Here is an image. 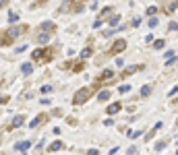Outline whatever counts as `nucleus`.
I'll use <instances>...</instances> for the list:
<instances>
[{"instance_id":"nucleus-1","label":"nucleus","mask_w":178,"mask_h":155,"mask_svg":"<svg viewBox=\"0 0 178 155\" xmlns=\"http://www.w3.org/2000/svg\"><path fill=\"white\" fill-rule=\"evenodd\" d=\"M25 27H27V25H23V27H10V29L4 33V37L0 39V46H8L15 37H19L21 33H25Z\"/></svg>"},{"instance_id":"nucleus-2","label":"nucleus","mask_w":178,"mask_h":155,"mask_svg":"<svg viewBox=\"0 0 178 155\" xmlns=\"http://www.w3.org/2000/svg\"><path fill=\"white\" fill-rule=\"evenodd\" d=\"M89 99H91V89H89V87H83V89H79L77 95L73 97V104H75V106H83V104L89 101Z\"/></svg>"},{"instance_id":"nucleus-3","label":"nucleus","mask_w":178,"mask_h":155,"mask_svg":"<svg viewBox=\"0 0 178 155\" xmlns=\"http://www.w3.org/2000/svg\"><path fill=\"white\" fill-rule=\"evenodd\" d=\"M52 50L48 48V50H35L33 54H31V60H42V62H46V60H52Z\"/></svg>"},{"instance_id":"nucleus-4","label":"nucleus","mask_w":178,"mask_h":155,"mask_svg":"<svg viewBox=\"0 0 178 155\" xmlns=\"http://www.w3.org/2000/svg\"><path fill=\"white\" fill-rule=\"evenodd\" d=\"M112 79H114V71H112V68H104L102 75L97 77V81H95V87H99L102 83H110Z\"/></svg>"},{"instance_id":"nucleus-5","label":"nucleus","mask_w":178,"mask_h":155,"mask_svg":"<svg viewBox=\"0 0 178 155\" xmlns=\"http://www.w3.org/2000/svg\"><path fill=\"white\" fill-rule=\"evenodd\" d=\"M124 50H127V39H116L108 54H110V56H116V54H120V52H124Z\"/></svg>"},{"instance_id":"nucleus-6","label":"nucleus","mask_w":178,"mask_h":155,"mask_svg":"<svg viewBox=\"0 0 178 155\" xmlns=\"http://www.w3.org/2000/svg\"><path fill=\"white\" fill-rule=\"evenodd\" d=\"M139 71H143V64H133V66L124 68V71H122V75H120L118 79H127V77H131V75H135V73H139Z\"/></svg>"},{"instance_id":"nucleus-7","label":"nucleus","mask_w":178,"mask_h":155,"mask_svg":"<svg viewBox=\"0 0 178 155\" xmlns=\"http://www.w3.org/2000/svg\"><path fill=\"white\" fill-rule=\"evenodd\" d=\"M120 110H122V104H120V101H114V104H110V106H108L106 114H108V116H114V114H118Z\"/></svg>"},{"instance_id":"nucleus-8","label":"nucleus","mask_w":178,"mask_h":155,"mask_svg":"<svg viewBox=\"0 0 178 155\" xmlns=\"http://www.w3.org/2000/svg\"><path fill=\"white\" fill-rule=\"evenodd\" d=\"M176 10H178V0H172L170 4L166 2V8H164V12H166V15H174Z\"/></svg>"},{"instance_id":"nucleus-9","label":"nucleus","mask_w":178,"mask_h":155,"mask_svg":"<svg viewBox=\"0 0 178 155\" xmlns=\"http://www.w3.org/2000/svg\"><path fill=\"white\" fill-rule=\"evenodd\" d=\"M46 120H48V116H46V114H40V116H35L33 120H31V124H29V126H31V128H38L40 124H44Z\"/></svg>"},{"instance_id":"nucleus-10","label":"nucleus","mask_w":178,"mask_h":155,"mask_svg":"<svg viewBox=\"0 0 178 155\" xmlns=\"http://www.w3.org/2000/svg\"><path fill=\"white\" fill-rule=\"evenodd\" d=\"M25 124V116L23 114H19V116L13 118V122H10V128H19V126H23Z\"/></svg>"},{"instance_id":"nucleus-11","label":"nucleus","mask_w":178,"mask_h":155,"mask_svg":"<svg viewBox=\"0 0 178 155\" xmlns=\"http://www.w3.org/2000/svg\"><path fill=\"white\" fill-rule=\"evenodd\" d=\"M40 29H42V31H46V33H54V29H56V25H54L52 21H44Z\"/></svg>"},{"instance_id":"nucleus-12","label":"nucleus","mask_w":178,"mask_h":155,"mask_svg":"<svg viewBox=\"0 0 178 155\" xmlns=\"http://www.w3.org/2000/svg\"><path fill=\"white\" fill-rule=\"evenodd\" d=\"M112 10H114L112 6H106V8H102V12H99V17H97V19H102V21H104V19H108V17H112Z\"/></svg>"},{"instance_id":"nucleus-13","label":"nucleus","mask_w":178,"mask_h":155,"mask_svg":"<svg viewBox=\"0 0 178 155\" xmlns=\"http://www.w3.org/2000/svg\"><path fill=\"white\" fill-rule=\"evenodd\" d=\"M31 73H33V64H31V62H25V64L21 66V75L27 77V75H31Z\"/></svg>"},{"instance_id":"nucleus-14","label":"nucleus","mask_w":178,"mask_h":155,"mask_svg":"<svg viewBox=\"0 0 178 155\" xmlns=\"http://www.w3.org/2000/svg\"><path fill=\"white\" fill-rule=\"evenodd\" d=\"M60 149H64V143H62V141H54V143L48 147L50 153H52V151H60Z\"/></svg>"},{"instance_id":"nucleus-15","label":"nucleus","mask_w":178,"mask_h":155,"mask_svg":"<svg viewBox=\"0 0 178 155\" xmlns=\"http://www.w3.org/2000/svg\"><path fill=\"white\" fill-rule=\"evenodd\" d=\"M29 147H31V141H23V143H17V145H15L17 151H27Z\"/></svg>"},{"instance_id":"nucleus-16","label":"nucleus","mask_w":178,"mask_h":155,"mask_svg":"<svg viewBox=\"0 0 178 155\" xmlns=\"http://www.w3.org/2000/svg\"><path fill=\"white\" fill-rule=\"evenodd\" d=\"M151 91H153V87H151V85H143V87H141V97H149V95H151Z\"/></svg>"},{"instance_id":"nucleus-17","label":"nucleus","mask_w":178,"mask_h":155,"mask_svg":"<svg viewBox=\"0 0 178 155\" xmlns=\"http://www.w3.org/2000/svg\"><path fill=\"white\" fill-rule=\"evenodd\" d=\"M110 95H112L110 91H99V93H97V99H99V101H108Z\"/></svg>"},{"instance_id":"nucleus-18","label":"nucleus","mask_w":178,"mask_h":155,"mask_svg":"<svg viewBox=\"0 0 178 155\" xmlns=\"http://www.w3.org/2000/svg\"><path fill=\"white\" fill-rule=\"evenodd\" d=\"M50 39V33H46V31H42L40 35H38V43H46Z\"/></svg>"},{"instance_id":"nucleus-19","label":"nucleus","mask_w":178,"mask_h":155,"mask_svg":"<svg viewBox=\"0 0 178 155\" xmlns=\"http://www.w3.org/2000/svg\"><path fill=\"white\" fill-rule=\"evenodd\" d=\"M91 54H93V50H91V46H87V48H85V50L81 52V60H85V58H89Z\"/></svg>"},{"instance_id":"nucleus-20","label":"nucleus","mask_w":178,"mask_h":155,"mask_svg":"<svg viewBox=\"0 0 178 155\" xmlns=\"http://www.w3.org/2000/svg\"><path fill=\"white\" fill-rule=\"evenodd\" d=\"M15 21H19V12L17 10H10L8 12V23H15Z\"/></svg>"},{"instance_id":"nucleus-21","label":"nucleus","mask_w":178,"mask_h":155,"mask_svg":"<svg viewBox=\"0 0 178 155\" xmlns=\"http://www.w3.org/2000/svg\"><path fill=\"white\" fill-rule=\"evenodd\" d=\"M118 23H120V15H112V17H110V25H112V27H116Z\"/></svg>"},{"instance_id":"nucleus-22","label":"nucleus","mask_w":178,"mask_h":155,"mask_svg":"<svg viewBox=\"0 0 178 155\" xmlns=\"http://www.w3.org/2000/svg\"><path fill=\"white\" fill-rule=\"evenodd\" d=\"M164 46H166L164 39H155V41H153V48H155V50H164Z\"/></svg>"},{"instance_id":"nucleus-23","label":"nucleus","mask_w":178,"mask_h":155,"mask_svg":"<svg viewBox=\"0 0 178 155\" xmlns=\"http://www.w3.org/2000/svg\"><path fill=\"white\" fill-rule=\"evenodd\" d=\"M166 147H168V141H160V143L155 145V151H164Z\"/></svg>"},{"instance_id":"nucleus-24","label":"nucleus","mask_w":178,"mask_h":155,"mask_svg":"<svg viewBox=\"0 0 178 155\" xmlns=\"http://www.w3.org/2000/svg\"><path fill=\"white\" fill-rule=\"evenodd\" d=\"M131 91V85H120L118 87V93H129Z\"/></svg>"},{"instance_id":"nucleus-25","label":"nucleus","mask_w":178,"mask_h":155,"mask_svg":"<svg viewBox=\"0 0 178 155\" xmlns=\"http://www.w3.org/2000/svg\"><path fill=\"white\" fill-rule=\"evenodd\" d=\"M127 134H129L131 139H137V137L141 134V130H127Z\"/></svg>"},{"instance_id":"nucleus-26","label":"nucleus","mask_w":178,"mask_h":155,"mask_svg":"<svg viewBox=\"0 0 178 155\" xmlns=\"http://www.w3.org/2000/svg\"><path fill=\"white\" fill-rule=\"evenodd\" d=\"M155 12H157V6H149V8H147V15H149V17H155Z\"/></svg>"},{"instance_id":"nucleus-27","label":"nucleus","mask_w":178,"mask_h":155,"mask_svg":"<svg viewBox=\"0 0 178 155\" xmlns=\"http://www.w3.org/2000/svg\"><path fill=\"white\" fill-rule=\"evenodd\" d=\"M40 93H52V85H44V87L40 89Z\"/></svg>"},{"instance_id":"nucleus-28","label":"nucleus","mask_w":178,"mask_h":155,"mask_svg":"<svg viewBox=\"0 0 178 155\" xmlns=\"http://www.w3.org/2000/svg\"><path fill=\"white\" fill-rule=\"evenodd\" d=\"M137 25H141V19L139 17H135L133 21H131V27H137Z\"/></svg>"},{"instance_id":"nucleus-29","label":"nucleus","mask_w":178,"mask_h":155,"mask_svg":"<svg viewBox=\"0 0 178 155\" xmlns=\"http://www.w3.org/2000/svg\"><path fill=\"white\" fill-rule=\"evenodd\" d=\"M155 25H157V19H155V17H151V19H149V27H151V29H153V27H155Z\"/></svg>"},{"instance_id":"nucleus-30","label":"nucleus","mask_w":178,"mask_h":155,"mask_svg":"<svg viewBox=\"0 0 178 155\" xmlns=\"http://www.w3.org/2000/svg\"><path fill=\"white\" fill-rule=\"evenodd\" d=\"M73 71H75V73H79V71H83V62H79V64H75V66H73Z\"/></svg>"},{"instance_id":"nucleus-31","label":"nucleus","mask_w":178,"mask_h":155,"mask_svg":"<svg viewBox=\"0 0 178 155\" xmlns=\"http://www.w3.org/2000/svg\"><path fill=\"white\" fill-rule=\"evenodd\" d=\"M102 23H104L102 19H95V23H93V27H95V29H99V27H102Z\"/></svg>"},{"instance_id":"nucleus-32","label":"nucleus","mask_w":178,"mask_h":155,"mask_svg":"<svg viewBox=\"0 0 178 155\" xmlns=\"http://www.w3.org/2000/svg\"><path fill=\"white\" fill-rule=\"evenodd\" d=\"M178 93V87H172V89H170V93H168V95H170V97H174V95H176Z\"/></svg>"},{"instance_id":"nucleus-33","label":"nucleus","mask_w":178,"mask_h":155,"mask_svg":"<svg viewBox=\"0 0 178 155\" xmlns=\"http://www.w3.org/2000/svg\"><path fill=\"white\" fill-rule=\"evenodd\" d=\"M168 29H170V31H176V29H178V23H170V25H168Z\"/></svg>"},{"instance_id":"nucleus-34","label":"nucleus","mask_w":178,"mask_h":155,"mask_svg":"<svg viewBox=\"0 0 178 155\" xmlns=\"http://www.w3.org/2000/svg\"><path fill=\"white\" fill-rule=\"evenodd\" d=\"M112 124H114L112 118H106V120H104V126H112Z\"/></svg>"},{"instance_id":"nucleus-35","label":"nucleus","mask_w":178,"mask_h":155,"mask_svg":"<svg viewBox=\"0 0 178 155\" xmlns=\"http://www.w3.org/2000/svg\"><path fill=\"white\" fill-rule=\"evenodd\" d=\"M87 155H99V151H97V149H89Z\"/></svg>"},{"instance_id":"nucleus-36","label":"nucleus","mask_w":178,"mask_h":155,"mask_svg":"<svg viewBox=\"0 0 178 155\" xmlns=\"http://www.w3.org/2000/svg\"><path fill=\"white\" fill-rule=\"evenodd\" d=\"M137 153V149H135V147H131V149H129V155H135Z\"/></svg>"},{"instance_id":"nucleus-37","label":"nucleus","mask_w":178,"mask_h":155,"mask_svg":"<svg viewBox=\"0 0 178 155\" xmlns=\"http://www.w3.org/2000/svg\"><path fill=\"white\" fill-rule=\"evenodd\" d=\"M4 4H6V0H0V8H2V6H4Z\"/></svg>"},{"instance_id":"nucleus-38","label":"nucleus","mask_w":178,"mask_h":155,"mask_svg":"<svg viewBox=\"0 0 178 155\" xmlns=\"http://www.w3.org/2000/svg\"><path fill=\"white\" fill-rule=\"evenodd\" d=\"M4 101H6V97H0V104H4Z\"/></svg>"},{"instance_id":"nucleus-39","label":"nucleus","mask_w":178,"mask_h":155,"mask_svg":"<svg viewBox=\"0 0 178 155\" xmlns=\"http://www.w3.org/2000/svg\"><path fill=\"white\" fill-rule=\"evenodd\" d=\"M174 104H176V106H178V99H176V101H174Z\"/></svg>"},{"instance_id":"nucleus-40","label":"nucleus","mask_w":178,"mask_h":155,"mask_svg":"<svg viewBox=\"0 0 178 155\" xmlns=\"http://www.w3.org/2000/svg\"><path fill=\"white\" fill-rule=\"evenodd\" d=\"M176 155H178V151H176Z\"/></svg>"}]
</instances>
